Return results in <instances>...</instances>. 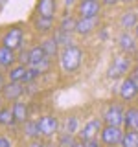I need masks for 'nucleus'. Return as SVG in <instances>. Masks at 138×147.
I'll use <instances>...</instances> for the list:
<instances>
[{
  "label": "nucleus",
  "instance_id": "34",
  "mask_svg": "<svg viewBox=\"0 0 138 147\" xmlns=\"http://www.w3.org/2000/svg\"><path fill=\"white\" fill-rule=\"evenodd\" d=\"M70 147H85V142H74Z\"/></svg>",
  "mask_w": 138,
  "mask_h": 147
},
{
  "label": "nucleus",
  "instance_id": "20",
  "mask_svg": "<svg viewBox=\"0 0 138 147\" xmlns=\"http://www.w3.org/2000/svg\"><path fill=\"white\" fill-rule=\"evenodd\" d=\"M26 70H28V64H17V66H11L9 68V72H7V77H9V81H20L24 79V76H26Z\"/></svg>",
  "mask_w": 138,
  "mask_h": 147
},
{
  "label": "nucleus",
  "instance_id": "29",
  "mask_svg": "<svg viewBox=\"0 0 138 147\" xmlns=\"http://www.w3.org/2000/svg\"><path fill=\"white\" fill-rule=\"evenodd\" d=\"M85 147H99V140H98V138L87 140V142H85Z\"/></svg>",
  "mask_w": 138,
  "mask_h": 147
},
{
  "label": "nucleus",
  "instance_id": "19",
  "mask_svg": "<svg viewBox=\"0 0 138 147\" xmlns=\"http://www.w3.org/2000/svg\"><path fill=\"white\" fill-rule=\"evenodd\" d=\"M41 46H43V50L46 52L48 57H55V55L59 53V42L55 40V37H48V39H44L43 42H41Z\"/></svg>",
  "mask_w": 138,
  "mask_h": 147
},
{
  "label": "nucleus",
  "instance_id": "36",
  "mask_svg": "<svg viewBox=\"0 0 138 147\" xmlns=\"http://www.w3.org/2000/svg\"><path fill=\"white\" fill-rule=\"evenodd\" d=\"M123 4H127V6H131V4H135V2H138V0H122Z\"/></svg>",
  "mask_w": 138,
  "mask_h": 147
},
{
  "label": "nucleus",
  "instance_id": "4",
  "mask_svg": "<svg viewBox=\"0 0 138 147\" xmlns=\"http://www.w3.org/2000/svg\"><path fill=\"white\" fill-rule=\"evenodd\" d=\"M103 123L105 125H116V127H122L123 125V119H125V112L120 105H109L107 110L103 112Z\"/></svg>",
  "mask_w": 138,
  "mask_h": 147
},
{
  "label": "nucleus",
  "instance_id": "28",
  "mask_svg": "<svg viewBox=\"0 0 138 147\" xmlns=\"http://www.w3.org/2000/svg\"><path fill=\"white\" fill-rule=\"evenodd\" d=\"M18 61H20L22 64H30V50H28V52H22L20 55H18Z\"/></svg>",
  "mask_w": 138,
  "mask_h": 147
},
{
  "label": "nucleus",
  "instance_id": "18",
  "mask_svg": "<svg viewBox=\"0 0 138 147\" xmlns=\"http://www.w3.org/2000/svg\"><path fill=\"white\" fill-rule=\"evenodd\" d=\"M123 125L127 129H133V131H138V109L131 107L125 110V119H123Z\"/></svg>",
  "mask_w": 138,
  "mask_h": 147
},
{
  "label": "nucleus",
  "instance_id": "5",
  "mask_svg": "<svg viewBox=\"0 0 138 147\" xmlns=\"http://www.w3.org/2000/svg\"><path fill=\"white\" fill-rule=\"evenodd\" d=\"M118 46L123 53H135L138 50V37L135 35V31H129V30H123L122 33L118 35Z\"/></svg>",
  "mask_w": 138,
  "mask_h": 147
},
{
  "label": "nucleus",
  "instance_id": "11",
  "mask_svg": "<svg viewBox=\"0 0 138 147\" xmlns=\"http://www.w3.org/2000/svg\"><path fill=\"white\" fill-rule=\"evenodd\" d=\"M99 132H101V123H99V119H90V121L85 123V127L81 129L79 140H81V142H87V140H92V138H98Z\"/></svg>",
  "mask_w": 138,
  "mask_h": 147
},
{
  "label": "nucleus",
  "instance_id": "17",
  "mask_svg": "<svg viewBox=\"0 0 138 147\" xmlns=\"http://www.w3.org/2000/svg\"><path fill=\"white\" fill-rule=\"evenodd\" d=\"M13 116H15V121L18 123H24L26 119H28V105L26 103H22V101H15L13 103Z\"/></svg>",
  "mask_w": 138,
  "mask_h": 147
},
{
  "label": "nucleus",
  "instance_id": "32",
  "mask_svg": "<svg viewBox=\"0 0 138 147\" xmlns=\"http://www.w3.org/2000/svg\"><path fill=\"white\" fill-rule=\"evenodd\" d=\"M72 6H76V0H64V7H72Z\"/></svg>",
  "mask_w": 138,
  "mask_h": 147
},
{
  "label": "nucleus",
  "instance_id": "35",
  "mask_svg": "<svg viewBox=\"0 0 138 147\" xmlns=\"http://www.w3.org/2000/svg\"><path fill=\"white\" fill-rule=\"evenodd\" d=\"M31 147H46L43 142H33V144H31Z\"/></svg>",
  "mask_w": 138,
  "mask_h": 147
},
{
  "label": "nucleus",
  "instance_id": "26",
  "mask_svg": "<svg viewBox=\"0 0 138 147\" xmlns=\"http://www.w3.org/2000/svg\"><path fill=\"white\" fill-rule=\"evenodd\" d=\"M64 129H66V132L68 134H74V132L77 131V118H68L66 119V125H64Z\"/></svg>",
  "mask_w": 138,
  "mask_h": 147
},
{
  "label": "nucleus",
  "instance_id": "21",
  "mask_svg": "<svg viewBox=\"0 0 138 147\" xmlns=\"http://www.w3.org/2000/svg\"><path fill=\"white\" fill-rule=\"evenodd\" d=\"M120 145L122 147H138V131L127 129V132H123V136H122Z\"/></svg>",
  "mask_w": 138,
  "mask_h": 147
},
{
  "label": "nucleus",
  "instance_id": "40",
  "mask_svg": "<svg viewBox=\"0 0 138 147\" xmlns=\"http://www.w3.org/2000/svg\"><path fill=\"white\" fill-rule=\"evenodd\" d=\"M107 147H116V145H107Z\"/></svg>",
  "mask_w": 138,
  "mask_h": 147
},
{
  "label": "nucleus",
  "instance_id": "12",
  "mask_svg": "<svg viewBox=\"0 0 138 147\" xmlns=\"http://www.w3.org/2000/svg\"><path fill=\"white\" fill-rule=\"evenodd\" d=\"M59 121L55 116H43L39 119V129H41V136H53L57 132Z\"/></svg>",
  "mask_w": 138,
  "mask_h": 147
},
{
  "label": "nucleus",
  "instance_id": "15",
  "mask_svg": "<svg viewBox=\"0 0 138 147\" xmlns=\"http://www.w3.org/2000/svg\"><path fill=\"white\" fill-rule=\"evenodd\" d=\"M15 61H17L15 50L7 48V46H0V68H11Z\"/></svg>",
  "mask_w": 138,
  "mask_h": 147
},
{
  "label": "nucleus",
  "instance_id": "23",
  "mask_svg": "<svg viewBox=\"0 0 138 147\" xmlns=\"http://www.w3.org/2000/svg\"><path fill=\"white\" fill-rule=\"evenodd\" d=\"M76 22H77V18L74 17V15H64L61 18V22H59V28H57V30H63V31L72 33V31H76Z\"/></svg>",
  "mask_w": 138,
  "mask_h": 147
},
{
  "label": "nucleus",
  "instance_id": "6",
  "mask_svg": "<svg viewBox=\"0 0 138 147\" xmlns=\"http://www.w3.org/2000/svg\"><path fill=\"white\" fill-rule=\"evenodd\" d=\"M122 136H123L122 127H116V125H105V127H101V132H99V138L105 145L120 144V142H122Z\"/></svg>",
  "mask_w": 138,
  "mask_h": 147
},
{
  "label": "nucleus",
  "instance_id": "22",
  "mask_svg": "<svg viewBox=\"0 0 138 147\" xmlns=\"http://www.w3.org/2000/svg\"><path fill=\"white\" fill-rule=\"evenodd\" d=\"M24 134L31 140H37L41 136V129H39V121H30L26 119L24 121Z\"/></svg>",
  "mask_w": 138,
  "mask_h": 147
},
{
  "label": "nucleus",
  "instance_id": "38",
  "mask_svg": "<svg viewBox=\"0 0 138 147\" xmlns=\"http://www.w3.org/2000/svg\"><path fill=\"white\" fill-rule=\"evenodd\" d=\"M133 31H135V35H136V37H138V24H136V26H135V30H133Z\"/></svg>",
  "mask_w": 138,
  "mask_h": 147
},
{
  "label": "nucleus",
  "instance_id": "33",
  "mask_svg": "<svg viewBox=\"0 0 138 147\" xmlns=\"http://www.w3.org/2000/svg\"><path fill=\"white\" fill-rule=\"evenodd\" d=\"M4 86H6V81H4V76L0 74V92L4 90Z\"/></svg>",
  "mask_w": 138,
  "mask_h": 147
},
{
  "label": "nucleus",
  "instance_id": "7",
  "mask_svg": "<svg viewBox=\"0 0 138 147\" xmlns=\"http://www.w3.org/2000/svg\"><path fill=\"white\" fill-rule=\"evenodd\" d=\"M103 4L99 0H79L77 2V15L79 17H99Z\"/></svg>",
  "mask_w": 138,
  "mask_h": 147
},
{
  "label": "nucleus",
  "instance_id": "31",
  "mask_svg": "<svg viewBox=\"0 0 138 147\" xmlns=\"http://www.w3.org/2000/svg\"><path fill=\"white\" fill-rule=\"evenodd\" d=\"M118 2H122V0H101V4H103V6H107V7H112V6H116Z\"/></svg>",
  "mask_w": 138,
  "mask_h": 147
},
{
  "label": "nucleus",
  "instance_id": "14",
  "mask_svg": "<svg viewBox=\"0 0 138 147\" xmlns=\"http://www.w3.org/2000/svg\"><path fill=\"white\" fill-rule=\"evenodd\" d=\"M138 24V13L136 9H125V11L120 15V26H122V30H135V26Z\"/></svg>",
  "mask_w": 138,
  "mask_h": 147
},
{
  "label": "nucleus",
  "instance_id": "10",
  "mask_svg": "<svg viewBox=\"0 0 138 147\" xmlns=\"http://www.w3.org/2000/svg\"><path fill=\"white\" fill-rule=\"evenodd\" d=\"M55 13H57V0H37L35 15L55 18Z\"/></svg>",
  "mask_w": 138,
  "mask_h": 147
},
{
  "label": "nucleus",
  "instance_id": "1",
  "mask_svg": "<svg viewBox=\"0 0 138 147\" xmlns=\"http://www.w3.org/2000/svg\"><path fill=\"white\" fill-rule=\"evenodd\" d=\"M61 68H63V72H66V74H72V72H76L77 68L81 66V61H83V52H81V48L79 46H76V44H68V46H64V48L61 50Z\"/></svg>",
  "mask_w": 138,
  "mask_h": 147
},
{
  "label": "nucleus",
  "instance_id": "39",
  "mask_svg": "<svg viewBox=\"0 0 138 147\" xmlns=\"http://www.w3.org/2000/svg\"><path fill=\"white\" fill-rule=\"evenodd\" d=\"M2 101H4V98H2V96H0V109H2Z\"/></svg>",
  "mask_w": 138,
  "mask_h": 147
},
{
  "label": "nucleus",
  "instance_id": "3",
  "mask_svg": "<svg viewBox=\"0 0 138 147\" xmlns=\"http://www.w3.org/2000/svg\"><path fill=\"white\" fill-rule=\"evenodd\" d=\"M22 40H24V30L20 26L9 28L6 33L2 35V46H7V48L15 50V52L22 46Z\"/></svg>",
  "mask_w": 138,
  "mask_h": 147
},
{
  "label": "nucleus",
  "instance_id": "27",
  "mask_svg": "<svg viewBox=\"0 0 138 147\" xmlns=\"http://www.w3.org/2000/svg\"><path fill=\"white\" fill-rule=\"evenodd\" d=\"M129 77L135 81V85H136V88H138V66H133V68H131V72H129Z\"/></svg>",
  "mask_w": 138,
  "mask_h": 147
},
{
  "label": "nucleus",
  "instance_id": "2",
  "mask_svg": "<svg viewBox=\"0 0 138 147\" xmlns=\"http://www.w3.org/2000/svg\"><path fill=\"white\" fill-rule=\"evenodd\" d=\"M131 68H133L131 59H129L127 55H118V57H114V61L110 63V66H109V70H107V77H109V79L123 77L125 74L131 72Z\"/></svg>",
  "mask_w": 138,
  "mask_h": 147
},
{
  "label": "nucleus",
  "instance_id": "24",
  "mask_svg": "<svg viewBox=\"0 0 138 147\" xmlns=\"http://www.w3.org/2000/svg\"><path fill=\"white\" fill-rule=\"evenodd\" d=\"M15 123V116H13V109L9 107H2L0 109V125H13Z\"/></svg>",
  "mask_w": 138,
  "mask_h": 147
},
{
  "label": "nucleus",
  "instance_id": "16",
  "mask_svg": "<svg viewBox=\"0 0 138 147\" xmlns=\"http://www.w3.org/2000/svg\"><path fill=\"white\" fill-rule=\"evenodd\" d=\"M33 28L39 31V33H50V31L53 30V18L35 15V18H33Z\"/></svg>",
  "mask_w": 138,
  "mask_h": 147
},
{
  "label": "nucleus",
  "instance_id": "9",
  "mask_svg": "<svg viewBox=\"0 0 138 147\" xmlns=\"http://www.w3.org/2000/svg\"><path fill=\"white\" fill-rule=\"evenodd\" d=\"M22 94H24V83L20 81H9L2 90V98L6 101H17Z\"/></svg>",
  "mask_w": 138,
  "mask_h": 147
},
{
  "label": "nucleus",
  "instance_id": "41",
  "mask_svg": "<svg viewBox=\"0 0 138 147\" xmlns=\"http://www.w3.org/2000/svg\"><path fill=\"white\" fill-rule=\"evenodd\" d=\"M136 13H138V6H136Z\"/></svg>",
  "mask_w": 138,
  "mask_h": 147
},
{
  "label": "nucleus",
  "instance_id": "25",
  "mask_svg": "<svg viewBox=\"0 0 138 147\" xmlns=\"http://www.w3.org/2000/svg\"><path fill=\"white\" fill-rule=\"evenodd\" d=\"M39 76H41V72L37 70V68H33V66H28V70H26V76H24V79H22V83H24V85H28V83L35 81Z\"/></svg>",
  "mask_w": 138,
  "mask_h": 147
},
{
  "label": "nucleus",
  "instance_id": "37",
  "mask_svg": "<svg viewBox=\"0 0 138 147\" xmlns=\"http://www.w3.org/2000/svg\"><path fill=\"white\" fill-rule=\"evenodd\" d=\"M101 39H107V30L103 28V31H101Z\"/></svg>",
  "mask_w": 138,
  "mask_h": 147
},
{
  "label": "nucleus",
  "instance_id": "30",
  "mask_svg": "<svg viewBox=\"0 0 138 147\" xmlns=\"http://www.w3.org/2000/svg\"><path fill=\"white\" fill-rule=\"evenodd\" d=\"M0 147H13L11 145V140L6 136H0Z\"/></svg>",
  "mask_w": 138,
  "mask_h": 147
},
{
  "label": "nucleus",
  "instance_id": "8",
  "mask_svg": "<svg viewBox=\"0 0 138 147\" xmlns=\"http://www.w3.org/2000/svg\"><path fill=\"white\" fill-rule=\"evenodd\" d=\"M98 24H99V17H79L76 22V33L81 37L90 35L98 28Z\"/></svg>",
  "mask_w": 138,
  "mask_h": 147
},
{
  "label": "nucleus",
  "instance_id": "13",
  "mask_svg": "<svg viewBox=\"0 0 138 147\" xmlns=\"http://www.w3.org/2000/svg\"><path fill=\"white\" fill-rule=\"evenodd\" d=\"M136 94H138V88H136L135 81L131 77H125L122 81V85H120V98L123 101H131V99L136 98Z\"/></svg>",
  "mask_w": 138,
  "mask_h": 147
}]
</instances>
